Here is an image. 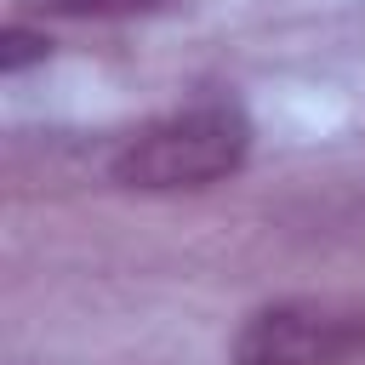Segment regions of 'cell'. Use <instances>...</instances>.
Wrapping results in <instances>:
<instances>
[{
	"instance_id": "obj_4",
	"label": "cell",
	"mask_w": 365,
	"mask_h": 365,
	"mask_svg": "<svg viewBox=\"0 0 365 365\" xmlns=\"http://www.w3.org/2000/svg\"><path fill=\"white\" fill-rule=\"evenodd\" d=\"M46 57H51V40H46V29L6 23V34H0V74H23L29 63H46Z\"/></svg>"
},
{
	"instance_id": "obj_1",
	"label": "cell",
	"mask_w": 365,
	"mask_h": 365,
	"mask_svg": "<svg viewBox=\"0 0 365 365\" xmlns=\"http://www.w3.org/2000/svg\"><path fill=\"white\" fill-rule=\"evenodd\" d=\"M251 154V120L234 103H194L177 108L143 131H131L114 160L108 177L120 188H143V194H171V188H205L228 171H240Z\"/></svg>"
},
{
	"instance_id": "obj_2",
	"label": "cell",
	"mask_w": 365,
	"mask_h": 365,
	"mask_svg": "<svg viewBox=\"0 0 365 365\" xmlns=\"http://www.w3.org/2000/svg\"><path fill=\"white\" fill-rule=\"evenodd\" d=\"M365 354L359 297H285L257 308L234 336V365H342Z\"/></svg>"
},
{
	"instance_id": "obj_3",
	"label": "cell",
	"mask_w": 365,
	"mask_h": 365,
	"mask_svg": "<svg viewBox=\"0 0 365 365\" xmlns=\"http://www.w3.org/2000/svg\"><path fill=\"white\" fill-rule=\"evenodd\" d=\"M17 6L46 17H137V11H160L165 0H17Z\"/></svg>"
}]
</instances>
